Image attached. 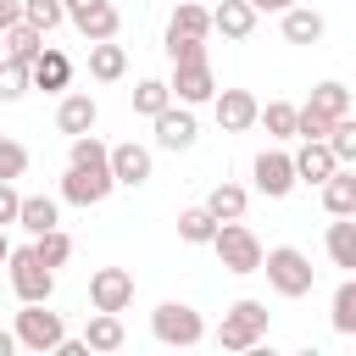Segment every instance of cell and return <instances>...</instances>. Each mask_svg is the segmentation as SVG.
Instances as JSON below:
<instances>
[{
	"instance_id": "9",
	"label": "cell",
	"mask_w": 356,
	"mask_h": 356,
	"mask_svg": "<svg viewBox=\"0 0 356 356\" xmlns=\"http://www.w3.org/2000/svg\"><path fill=\"white\" fill-rule=\"evenodd\" d=\"M89 306L95 312H128L134 306V273L128 267H95L89 273Z\"/></svg>"
},
{
	"instance_id": "16",
	"label": "cell",
	"mask_w": 356,
	"mask_h": 356,
	"mask_svg": "<svg viewBox=\"0 0 356 356\" xmlns=\"http://www.w3.org/2000/svg\"><path fill=\"white\" fill-rule=\"evenodd\" d=\"M150 145H134V139H122V145H111V172H117V184L122 189H139L145 178H150Z\"/></svg>"
},
{
	"instance_id": "34",
	"label": "cell",
	"mask_w": 356,
	"mask_h": 356,
	"mask_svg": "<svg viewBox=\"0 0 356 356\" xmlns=\"http://www.w3.org/2000/svg\"><path fill=\"white\" fill-rule=\"evenodd\" d=\"M312 106L328 111V117H350V89H345L339 78H323V83L312 89Z\"/></svg>"
},
{
	"instance_id": "1",
	"label": "cell",
	"mask_w": 356,
	"mask_h": 356,
	"mask_svg": "<svg viewBox=\"0 0 356 356\" xmlns=\"http://www.w3.org/2000/svg\"><path fill=\"white\" fill-rule=\"evenodd\" d=\"M267 317H273V312H267L261 300H250V295L234 300V306L222 312V323H217V345H222V350H256V345L267 339Z\"/></svg>"
},
{
	"instance_id": "31",
	"label": "cell",
	"mask_w": 356,
	"mask_h": 356,
	"mask_svg": "<svg viewBox=\"0 0 356 356\" xmlns=\"http://www.w3.org/2000/svg\"><path fill=\"white\" fill-rule=\"evenodd\" d=\"M261 128H267L273 139H295V128H300V106H289V100H267V106H261Z\"/></svg>"
},
{
	"instance_id": "25",
	"label": "cell",
	"mask_w": 356,
	"mask_h": 356,
	"mask_svg": "<svg viewBox=\"0 0 356 356\" xmlns=\"http://www.w3.org/2000/svg\"><path fill=\"white\" fill-rule=\"evenodd\" d=\"M217 217H211V206H189V211H178V239L184 245H211L217 239Z\"/></svg>"
},
{
	"instance_id": "21",
	"label": "cell",
	"mask_w": 356,
	"mask_h": 356,
	"mask_svg": "<svg viewBox=\"0 0 356 356\" xmlns=\"http://www.w3.org/2000/svg\"><path fill=\"white\" fill-rule=\"evenodd\" d=\"M17 228H22L28 239H39V234L61 228V206H56L50 195H22V217H17Z\"/></svg>"
},
{
	"instance_id": "38",
	"label": "cell",
	"mask_w": 356,
	"mask_h": 356,
	"mask_svg": "<svg viewBox=\"0 0 356 356\" xmlns=\"http://www.w3.org/2000/svg\"><path fill=\"white\" fill-rule=\"evenodd\" d=\"M67 161H83V167H100V161H111V145H100L95 134H78V139H72V150H67Z\"/></svg>"
},
{
	"instance_id": "33",
	"label": "cell",
	"mask_w": 356,
	"mask_h": 356,
	"mask_svg": "<svg viewBox=\"0 0 356 356\" xmlns=\"http://www.w3.org/2000/svg\"><path fill=\"white\" fill-rule=\"evenodd\" d=\"M22 22H33L39 33H56L67 22V0H22Z\"/></svg>"
},
{
	"instance_id": "28",
	"label": "cell",
	"mask_w": 356,
	"mask_h": 356,
	"mask_svg": "<svg viewBox=\"0 0 356 356\" xmlns=\"http://www.w3.org/2000/svg\"><path fill=\"white\" fill-rule=\"evenodd\" d=\"M39 50H44V33H39L33 22H11V28H6V56H11V61H28V67H33Z\"/></svg>"
},
{
	"instance_id": "6",
	"label": "cell",
	"mask_w": 356,
	"mask_h": 356,
	"mask_svg": "<svg viewBox=\"0 0 356 356\" xmlns=\"http://www.w3.org/2000/svg\"><path fill=\"white\" fill-rule=\"evenodd\" d=\"M211 250H217V261H222L228 273H239V278H245V273H261V256H267L261 239H256L245 222H222L217 239H211Z\"/></svg>"
},
{
	"instance_id": "15",
	"label": "cell",
	"mask_w": 356,
	"mask_h": 356,
	"mask_svg": "<svg viewBox=\"0 0 356 356\" xmlns=\"http://www.w3.org/2000/svg\"><path fill=\"white\" fill-rule=\"evenodd\" d=\"M295 172H300V184H328L334 172H339V156H334V145L328 139H300V150H295Z\"/></svg>"
},
{
	"instance_id": "37",
	"label": "cell",
	"mask_w": 356,
	"mask_h": 356,
	"mask_svg": "<svg viewBox=\"0 0 356 356\" xmlns=\"http://www.w3.org/2000/svg\"><path fill=\"white\" fill-rule=\"evenodd\" d=\"M328 145H334L339 167H356V117H339V122H334V134H328Z\"/></svg>"
},
{
	"instance_id": "19",
	"label": "cell",
	"mask_w": 356,
	"mask_h": 356,
	"mask_svg": "<svg viewBox=\"0 0 356 356\" xmlns=\"http://www.w3.org/2000/svg\"><path fill=\"white\" fill-rule=\"evenodd\" d=\"M122 72H128V50L117 39H95L89 44V78L95 83H117Z\"/></svg>"
},
{
	"instance_id": "29",
	"label": "cell",
	"mask_w": 356,
	"mask_h": 356,
	"mask_svg": "<svg viewBox=\"0 0 356 356\" xmlns=\"http://www.w3.org/2000/svg\"><path fill=\"white\" fill-rule=\"evenodd\" d=\"M206 206H211V217H217V222H239V217H245V206H250V195H245L239 184H217V189L206 195Z\"/></svg>"
},
{
	"instance_id": "30",
	"label": "cell",
	"mask_w": 356,
	"mask_h": 356,
	"mask_svg": "<svg viewBox=\"0 0 356 356\" xmlns=\"http://www.w3.org/2000/svg\"><path fill=\"white\" fill-rule=\"evenodd\" d=\"M328 323H334V334H356V278H345L339 289H334V300H328Z\"/></svg>"
},
{
	"instance_id": "35",
	"label": "cell",
	"mask_w": 356,
	"mask_h": 356,
	"mask_svg": "<svg viewBox=\"0 0 356 356\" xmlns=\"http://www.w3.org/2000/svg\"><path fill=\"white\" fill-rule=\"evenodd\" d=\"M334 122H339V117H328V111H317V106L306 100V106H300V128H295V139H328Z\"/></svg>"
},
{
	"instance_id": "45",
	"label": "cell",
	"mask_w": 356,
	"mask_h": 356,
	"mask_svg": "<svg viewBox=\"0 0 356 356\" xmlns=\"http://www.w3.org/2000/svg\"><path fill=\"white\" fill-rule=\"evenodd\" d=\"M11 261V239H6V228H0V267Z\"/></svg>"
},
{
	"instance_id": "20",
	"label": "cell",
	"mask_w": 356,
	"mask_h": 356,
	"mask_svg": "<svg viewBox=\"0 0 356 356\" xmlns=\"http://www.w3.org/2000/svg\"><path fill=\"white\" fill-rule=\"evenodd\" d=\"M67 83H72V61L61 56V50H39L33 56V89H50V95H67Z\"/></svg>"
},
{
	"instance_id": "42",
	"label": "cell",
	"mask_w": 356,
	"mask_h": 356,
	"mask_svg": "<svg viewBox=\"0 0 356 356\" xmlns=\"http://www.w3.org/2000/svg\"><path fill=\"white\" fill-rule=\"evenodd\" d=\"M11 22H22V0H0V33H6Z\"/></svg>"
},
{
	"instance_id": "17",
	"label": "cell",
	"mask_w": 356,
	"mask_h": 356,
	"mask_svg": "<svg viewBox=\"0 0 356 356\" xmlns=\"http://www.w3.org/2000/svg\"><path fill=\"white\" fill-rule=\"evenodd\" d=\"M256 6L250 0H217L211 6V33H222V39H250L256 33Z\"/></svg>"
},
{
	"instance_id": "36",
	"label": "cell",
	"mask_w": 356,
	"mask_h": 356,
	"mask_svg": "<svg viewBox=\"0 0 356 356\" xmlns=\"http://www.w3.org/2000/svg\"><path fill=\"white\" fill-rule=\"evenodd\" d=\"M33 250H39V261H50V267H67V256H72V239H67L61 228H50V234H39V239H33Z\"/></svg>"
},
{
	"instance_id": "43",
	"label": "cell",
	"mask_w": 356,
	"mask_h": 356,
	"mask_svg": "<svg viewBox=\"0 0 356 356\" xmlns=\"http://www.w3.org/2000/svg\"><path fill=\"white\" fill-rule=\"evenodd\" d=\"M250 6H256V11H278V17H284V11H289V6H300V0H250Z\"/></svg>"
},
{
	"instance_id": "26",
	"label": "cell",
	"mask_w": 356,
	"mask_h": 356,
	"mask_svg": "<svg viewBox=\"0 0 356 356\" xmlns=\"http://www.w3.org/2000/svg\"><path fill=\"white\" fill-rule=\"evenodd\" d=\"M167 33H189V39H206L211 33V11L195 6V0H178L172 17H167Z\"/></svg>"
},
{
	"instance_id": "12",
	"label": "cell",
	"mask_w": 356,
	"mask_h": 356,
	"mask_svg": "<svg viewBox=\"0 0 356 356\" xmlns=\"http://www.w3.org/2000/svg\"><path fill=\"white\" fill-rule=\"evenodd\" d=\"M172 100L184 106H206L217 100V78H211V61H172Z\"/></svg>"
},
{
	"instance_id": "32",
	"label": "cell",
	"mask_w": 356,
	"mask_h": 356,
	"mask_svg": "<svg viewBox=\"0 0 356 356\" xmlns=\"http://www.w3.org/2000/svg\"><path fill=\"white\" fill-rule=\"evenodd\" d=\"M28 89H33V67H28V61H11V56H6V61H0V106L22 100Z\"/></svg>"
},
{
	"instance_id": "44",
	"label": "cell",
	"mask_w": 356,
	"mask_h": 356,
	"mask_svg": "<svg viewBox=\"0 0 356 356\" xmlns=\"http://www.w3.org/2000/svg\"><path fill=\"white\" fill-rule=\"evenodd\" d=\"M11 350H22V345H17V334H11L6 323H0V356H11Z\"/></svg>"
},
{
	"instance_id": "27",
	"label": "cell",
	"mask_w": 356,
	"mask_h": 356,
	"mask_svg": "<svg viewBox=\"0 0 356 356\" xmlns=\"http://www.w3.org/2000/svg\"><path fill=\"white\" fill-rule=\"evenodd\" d=\"M167 106H172V83L167 78H139L134 83V111L139 117H161Z\"/></svg>"
},
{
	"instance_id": "13",
	"label": "cell",
	"mask_w": 356,
	"mask_h": 356,
	"mask_svg": "<svg viewBox=\"0 0 356 356\" xmlns=\"http://www.w3.org/2000/svg\"><path fill=\"white\" fill-rule=\"evenodd\" d=\"M150 122H156V145H161V150H172V156H178V150H189V145L200 139V122H195V111H189L184 100H178V106H167V111H161V117H150Z\"/></svg>"
},
{
	"instance_id": "18",
	"label": "cell",
	"mask_w": 356,
	"mask_h": 356,
	"mask_svg": "<svg viewBox=\"0 0 356 356\" xmlns=\"http://www.w3.org/2000/svg\"><path fill=\"white\" fill-rule=\"evenodd\" d=\"M83 345H89V350H100V356H111V350H122V345H128V328H122V312H95V317L83 323Z\"/></svg>"
},
{
	"instance_id": "40",
	"label": "cell",
	"mask_w": 356,
	"mask_h": 356,
	"mask_svg": "<svg viewBox=\"0 0 356 356\" xmlns=\"http://www.w3.org/2000/svg\"><path fill=\"white\" fill-rule=\"evenodd\" d=\"M167 56H172V61H206V39H189V33H167Z\"/></svg>"
},
{
	"instance_id": "46",
	"label": "cell",
	"mask_w": 356,
	"mask_h": 356,
	"mask_svg": "<svg viewBox=\"0 0 356 356\" xmlns=\"http://www.w3.org/2000/svg\"><path fill=\"white\" fill-rule=\"evenodd\" d=\"M0 61H6V33H0Z\"/></svg>"
},
{
	"instance_id": "41",
	"label": "cell",
	"mask_w": 356,
	"mask_h": 356,
	"mask_svg": "<svg viewBox=\"0 0 356 356\" xmlns=\"http://www.w3.org/2000/svg\"><path fill=\"white\" fill-rule=\"evenodd\" d=\"M22 217V195H17V178H0V228H11Z\"/></svg>"
},
{
	"instance_id": "23",
	"label": "cell",
	"mask_w": 356,
	"mask_h": 356,
	"mask_svg": "<svg viewBox=\"0 0 356 356\" xmlns=\"http://www.w3.org/2000/svg\"><path fill=\"white\" fill-rule=\"evenodd\" d=\"M323 250L334 267H350L356 273V217H334L328 234H323Z\"/></svg>"
},
{
	"instance_id": "2",
	"label": "cell",
	"mask_w": 356,
	"mask_h": 356,
	"mask_svg": "<svg viewBox=\"0 0 356 356\" xmlns=\"http://www.w3.org/2000/svg\"><path fill=\"white\" fill-rule=\"evenodd\" d=\"M261 273H267V284L284 295V300H300V295H312V261H306V250H295V245H273L267 256H261Z\"/></svg>"
},
{
	"instance_id": "14",
	"label": "cell",
	"mask_w": 356,
	"mask_h": 356,
	"mask_svg": "<svg viewBox=\"0 0 356 356\" xmlns=\"http://www.w3.org/2000/svg\"><path fill=\"white\" fill-rule=\"evenodd\" d=\"M95 122H100L95 95H89V89H67L61 106H56V128H61L67 139H78V134H95Z\"/></svg>"
},
{
	"instance_id": "3",
	"label": "cell",
	"mask_w": 356,
	"mask_h": 356,
	"mask_svg": "<svg viewBox=\"0 0 356 356\" xmlns=\"http://www.w3.org/2000/svg\"><path fill=\"white\" fill-rule=\"evenodd\" d=\"M150 334H156L161 345H172V350H189V345L206 339V317H200L189 300H161V306L150 312Z\"/></svg>"
},
{
	"instance_id": "24",
	"label": "cell",
	"mask_w": 356,
	"mask_h": 356,
	"mask_svg": "<svg viewBox=\"0 0 356 356\" xmlns=\"http://www.w3.org/2000/svg\"><path fill=\"white\" fill-rule=\"evenodd\" d=\"M323 33H328L323 11H312V6H289V11H284V39H289V44H317Z\"/></svg>"
},
{
	"instance_id": "10",
	"label": "cell",
	"mask_w": 356,
	"mask_h": 356,
	"mask_svg": "<svg viewBox=\"0 0 356 356\" xmlns=\"http://www.w3.org/2000/svg\"><path fill=\"white\" fill-rule=\"evenodd\" d=\"M211 117H217V128H222V134H245V128H256V122H261V100H256L250 89H217Z\"/></svg>"
},
{
	"instance_id": "7",
	"label": "cell",
	"mask_w": 356,
	"mask_h": 356,
	"mask_svg": "<svg viewBox=\"0 0 356 356\" xmlns=\"http://www.w3.org/2000/svg\"><path fill=\"white\" fill-rule=\"evenodd\" d=\"M6 273H11L17 300H50V295H56V267H50V261H39V250H33V245L11 250Z\"/></svg>"
},
{
	"instance_id": "4",
	"label": "cell",
	"mask_w": 356,
	"mask_h": 356,
	"mask_svg": "<svg viewBox=\"0 0 356 356\" xmlns=\"http://www.w3.org/2000/svg\"><path fill=\"white\" fill-rule=\"evenodd\" d=\"M50 300H22V312H17V345L22 350H33V356H44V350H61V339H67V323H61V312H44Z\"/></svg>"
},
{
	"instance_id": "5",
	"label": "cell",
	"mask_w": 356,
	"mask_h": 356,
	"mask_svg": "<svg viewBox=\"0 0 356 356\" xmlns=\"http://www.w3.org/2000/svg\"><path fill=\"white\" fill-rule=\"evenodd\" d=\"M117 189V172H111V161H100V167H83V161H67V172H61V200L67 206H100L106 195Z\"/></svg>"
},
{
	"instance_id": "39",
	"label": "cell",
	"mask_w": 356,
	"mask_h": 356,
	"mask_svg": "<svg viewBox=\"0 0 356 356\" xmlns=\"http://www.w3.org/2000/svg\"><path fill=\"white\" fill-rule=\"evenodd\" d=\"M22 172H28V150L11 134H0V178H22Z\"/></svg>"
},
{
	"instance_id": "8",
	"label": "cell",
	"mask_w": 356,
	"mask_h": 356,
	"mask_svg": "<svg viewBox=\"0 0 356 356\" xmlns=\"http://www.w3.org/2000/svg\"><path fill=\"white\" fill-rule=\"evenodd\" d=\"M250 178H256V189H261L267 200H284V195L300 184V172H295V156H289V150H261V156L250 161Z\"/></svg>"
},
{
	"instance_id": "11",
	"label": "cell",
	"mask_w": 356,
	"mask_h": 356,
	"mask_svg": "<svg viewBox=\"0 0 356 356\" xmlns=\"http://www.w3.org/2000/svg\"><path fill=\"white\" fill-rule=\"evenodd\" d=\"M67 22L95 44V39H117V28H122V17H117V6L111 0H67Z\"/></svg>"
},
{
	"instance_id": "22",
	"label": "cell",
	"mask_w": 356,
	"mask_h": 356,
	"mask_svg": "<svg viewBox=\"0 0 356 356\" xmlns=\"http://www.w3.org/2000/svg\"><path fill=\"white\" fill-rule=\"evenodd\" d=\"M323 211L328 217H356V167H339L323 184Z\"/></svg>"
}]
</instances>
